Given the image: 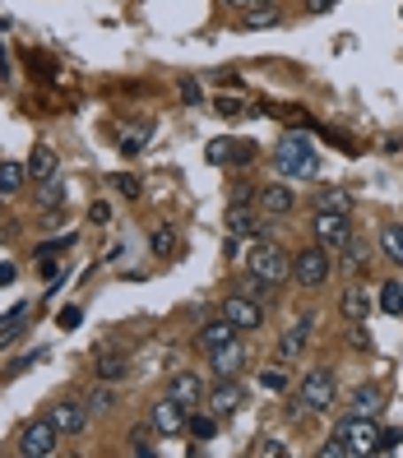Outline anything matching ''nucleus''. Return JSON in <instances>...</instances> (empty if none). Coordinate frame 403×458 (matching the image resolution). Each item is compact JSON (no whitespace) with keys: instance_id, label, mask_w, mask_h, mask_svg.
Returning a JSON list of instances; mask_svg holds the SVG:
<instances>
[{"instance_id":"5701e85b","label":"nucleus","mask_w":403,"mask_h":458,"mask_svg":"<svg viewBox=\"0 0 403 458\" xmlns=\"http://www.w3.org/2000/svg\"><path fill=\"white\" fill-rule=\"evenodd\" d=\"M344 315H348L353 324H357V320H367V315H371V297H367V291H361L357 283H353V287L344 291Z\"/></svg>"},{"instance_id":"72a5a7b5","label":"nucleus","mask_w":403,"mask_h":458,"mask_svg":"<svg viewBox=\"0 0 403 458\" xmlns=\"http://www.w3.org/2000/svg\"><path fill=\"white\" fill-rule=\"evenodd\" d=\"M84 403H89V412H107V408L116 403V393H112V384L103 380L97 389H89V399H84Z\"/></svg>"},{"instance_id":"7ed1b4c3","label":"nucleus","mask_w":403,"mask_h":458,"mask_svg":"<svg viewBox=\"0 0 403 458\" xmlns=\"http://www.w3.org/2000/svg\"><path fill=\"white\" fill-rule=\"evenodd\" d=\"M334 440H344L348 458H361V454H376V445H380V426L371 422V416L353 412V416H344V422L334 426Z\"/></svg>"},{"instance_id":"c9c22d12","label":"nucleus","mask_w":403,"mask_h":458,"mask_svg":"<svg viewBox=\"0 0 403 458\" xmlns=\"http://www.w3.org/2000/svg\"><path fill=\"white\" fill-rule=\"evenodd\" d=\"M344 250H348V268H353V274H357V268H367V260H371V255H367V241H357V237H353Z\"/></svg>"},{"instance_id":"412c9836","label":"nucleus","mask_w":403,"mask_h":458,"mask_svg":"<svg viewBox=\"0 0 403 458\" xmlns=\"http://www.w3.org/2000/svg\"><path fill=\"white\" fill-rule=\"evenodd\" d=\"M33 199L43 204V208H60V204H66V181H60V176H47V181H37Z\"/></svg>"},{"instance_id":"393cba45","label":"nucleus","mask_w":403,"mask_h":458,"mask_svg":"<svg viewBox=\"0 0 403 458\" xmlns=\"http://www.w3.org/2000/svg\"><path fill=\"white\" fill-rule=\"evenodd\" d=\"M306 329H311V320H301L297 329H288L283 338H278V357H283V361H288V357H297V352L306 347Z\"/></svg>"},{"instance_id":"c85d7f7f","label":"nucleus","mask_w":403,"mask_h":458,"mask_svg":"<svg viewBox=\"0 0 403 458\" xmlns=\"http://www.w3.org/2000/svg\"><path fill=\"white\" fill-rule=\"evenodd\" d=\"M380 310H385V315H403V283L380 287Z\"/></svg>"},{"instance_id":"2eb2a0df","label":"nucleus","mask_w":403,"mask_h":458,"mask_svg":"<svg viewBox=\"0 0 403 458\" xmlns=\"http://www.w3.org/2000/svg\"><path fill=\"white\" fill-rule=\"evenodd\" d=\"M213 416H232L236 408H241V384H232V380H218V389L209 393V403H205Z\"/></svg>"},{"instance_id":"09e8293b","label":"nucleus","mask_w":403,"mask_h":458,"mask_svg":"<svg viewBox=\"0 0 403 458\" xmlns=\"http://www.w3.org/2000/svg\"><path fill=\"white\" fill-rule=\"evenodd\" d=\"M228 5H274V0H228Z\"/></svg>"},{"instance_id":"4be33fe9","label":"nucleus","mask_w":403,"mask_h":458,"mask_svg":"<svg viewBox=\"0 0 403 458\" xmlns=\"http://www.w3.org/2000/svg\"><path fill=\"white\" fill-rule=\"evenodd\" d=\"M28 181V167L24 162H0V195H19Z\"/></svg>"},{"instance_id":"473e14b6","label":"nucleus","mask_w":403,"mask_h":458,"mask_svg":"<svg viewBox=\"0 0 403 458\" xmlns=\"http://www.w3.org/2000/svg\"><path fill=\"white\" fill-rule=\"evenodd\" d=\"M186 431L195 435V440H213V431H218V416H213V412H209V416H195V412H190Z\"/></svg>"},{"instance_id":"39448f33","label":"nucleus","mask_w":403,"mask_h":458,"mask_svg":"<svg viewBox=\"0 0 403 458\" xmlns=\"http://www.w3.org/2000/svg\"><path fill=\"white\" fill-rule=\"evenodd\" d=\"M297 403L306 408V412H325L334 403V375L325 366L306 370V380H301V389H297Z\"/></svg>"},{"instance_id":"0eeeda50","label":"nucleus","mask_w":403,"mask_h":458,"mask_svg":"<svg viewBox=\"0 0 403 458\" xmlns=\"http://www.w3.org/2000/svg\"><path fill=\"white\" fill-rule=\"evenodd\" d=\"M311 232H315V245H325L329 255H338V250L353 241L348 213H315V218H311Z\"/></svg>"},{"instance_id":"f03ea898","label":"nucleus","mask_w":403,"mask_h":458,"mask_svg":"<svg viewBox=\"0 0 403 458\" xmlns=\"http://www.w3.org/2000/svg\"><path fill=\"white\" fill-rule=\"evenodd\" d=\"M246 264H251V274L269 278L274 287H283V283L292 278V260H288V250H283V245H274V241H255V245H251V255H246Z\"/></svg>"},{"instance_id":"b1692460","label":"nucleus","mask_w":403,"mask_h":458,"mask_svg":"<svg viewBox=\"0 0 403 458\" xmlns=\"http://www.w3.org/2000/svg\"><path fill=\"white\" fill-rule=\"evenodd\" d=\"M380 250H385V260H394L403 268V222H390L385 232H380Z\"/></svg>"},{"instance_id":"4c0bfd02","label":"nucleus","mask_w":403,"mask_h":458,"mask_svg":"<svg viewBox=\"0 0 403 458\" xmlns=\"http://www.w3.org/2000/svg\"><path fill=\"white\" fill-rule=\"evenodd\" d=\"M56 324H60V329H79V324H84V310H79V306H66V310L56 315Z\"/></svg>"},{"instance_id":"49530a36","label":"nucleus","mask_w":403,"mask_h":458,"mask_svg":"<svg viewBox=\"0 0 403 458\" xmlns=\"http://www.w3.org/2000/svg\"><path fill=\"white\" fill-rule=\"evenodd\" d=\"M334 5H338V0H306L311 14H325V10H334Z\"/></svg>"},{"instance_id":"423d86ee","label":"nucleus","mask_w":403,"mask_h":458,"mask_svg":"<svg viewBox=\"0 0 403 458\" xmlns=\"http://www.w3.org/2000/svg\"><path fill=\"white\" fill-rule=\"evenodd\" d=\"M56 449H60V431L51 426V416L24 426V435H19V454H24V458H51Z\"/></svg>"},{"instance_id":"2f4dec72","label":"nucleus","mask_w":403,"mask_h":458,"mask_svg":"<svg viewBox=\"0 0 403 458\" xmlns=\"http://www.w3.org/2000/svg\"><path fill=\"white\" fill-rule=\"evenodd\" d=\"M149 245H153V255H176V232L172 227H153Z\"/></svg>"},{"instance_id":"ea45409f","label":"nucleus","mask_w":403,"mask_h":458,"mask_svg":"<svg viewBox=\"0 0 403 458\" xmlns=\"http://www.w3.org/2000/svg\"><path fill=\"white\" fill-rule=\"evenodd\" d=\"M112 181H116V190L126 195V199H139V195H144V190H139V181H135V176H112Z\"/></svg>"},{"instance_id":"cd10ccee","label":"nucleus","mask_w":403,"mask_h":458,"mask_svg":"<svg viewBox=\"0 0 403 458\" xmlns=\"http://www.w3.org/2000/svg\"><path fill=\"white\" fill-rule=\"evenodd\" d=\"M380 408H385V403H380V389H371V384H361V389L353 393V412H361V416H376Z\"/></svg>"},{"instance_id":"f3484780","label":"nucleus","mask_w":403,"mask_h":458,"mask_svg":"<svg viewBox=\"0 0 403 458\" xmlns=\"http://www.w3.org/2000/svg\"><path fill=\"white\" fill-rule=\"evenodd\" d=\"M56 172H60L56 149H51V144H37L33 158H28V176H33V181H47V176H56Z\"/></svg>"},{"instance_id":"a18cd8bd","label":"nucleus","mask_w":403,"mask_h":458,"mask_svg":"<svg viewBox=\"0 0 403 458\" xmlns=\"http://www.w3.org/2000/svg\"><path fill=\"white\" fill-rule=\"evenodd\" d=\"M181 97H186V102H199V83H195V79H181Z\"/></svg>"},{"instance_id":"1a4fd4ad","label":"nucleus","mask_w":403,"mask_h":458,"mask_svg":"<svg viewBox=\"0 0 403 458\" xmlns=\"http://www.w3.org/2000/svg\"><path fill=\"white\" fill-rule=\"evenodd\" d=\"M186 422H190V408L176 403L172 393L153 403V431H158V435H181V431H186Z\"/></svg>"},{"instance_id":"ddd939ff","label":"nucleus","mask_w":403,"mask_h":458,"mask_svg":"<svg viewBox=\"0 0 403 458\" xmlns=\"http://www.w3.org/2000/svg\"><path fill=\"white\" fill-rule=\"evenodd\" d=\"M232 338H236V324H232V320H223V315H218V320H209L205 329L195 333L199 352H218V347H228Z\"/></svg>"},{"instance_id":"aec40b11","label":"nucleus","mask_w":403,"mask_h":458,"mask_svg":"<svg viewBox=\"0 0 403 458\" xmlns=\"http://www.w3.org/2000/svg\"><path fill=\"white\" fill-rule=\"evenodd\" d=\"M315 213H353V195L338 190V185H329V190L315 195Z\"/></svg>"},{"instance_id":"bb28decb","label":"nucleus","mask_w":403,"mask_h":458,"mask_svg":"<svg viewBox=\"0 0 403 458\" xmlns=\"http://www.w3.org/2000/svg\"><path fill=\"white\" fill-rule=\"evenodd\" d=\"M144 144H149V125H130V130H120V153H126V158L144 153Z\"/></svg>"},{"instance_id":"20e7f679","label":"nucleus","mask_w":403,"mask_h":458,"mask_svg":"<svg viewBox=\"0 0 403 458\" xmlns=\"http://www.w3.org/2000/svg\"><path fill=\"white\" fill-rule=\"evenodd\" d=\"M329 268H334V260H329L325 245H306V250H297V255H292V278L301 287H325Z\"/></svg>"},{"instance_id":"f704fd0d","label":"nucleus","mask_w":403,"mask_h":458,"mask_svg":"<svg viewBox=\"0 0 403 458\" xmlns=\"http://www.w3.org/2000/svg\"><path fill=\"white\" fill-rule=\"evenodd\" d=\"M120 375H126V357H103L97 361V380H120Z\"/></svg>"},{"instance_id":"c03bdc74","label":"nucleus","mask_w":403,"mask_h":458,"mask_svg":"<svg viewBox=\"0 0 403 458\" xmlns=\"http://www.w3.org/2000/svg\"><path fill=\"white\" fill-rule=\"evenodd\" d=\"M353 347H371V333H367V320H357V329H353Z\"/></svg>"},{"instance_id":"e433bc0d","label":"nucleus","mask_w":403,"mask_h":458,"mask_svg":"<svg viewBox=\"0 0 403 458\" xmlns=\"http://www.w3.org/2000/svg\"><path fill=\"white\" fill-rule=\"evenodd\" d=\"M70 245H74V237L66 232V237H60V241H47V245H37V255H43V260H56L60 250H70Z\"/></svg>"},{"instance_id":"4468645a","label":"nucleus","mask_w":403,"mask_h":458,"mask_svg":"<svg viewBox=\"0 0 403 458\" xmlns=\"http://www.w3.org/2000/svg\"><path fill=\"white\" fill-rule=\"evenodd\" d=\"M205 158H209L213 167H228V162H251V144H241V139H213L209 149H205Z\"/></svg>"},{"instance_id":"37998d69","label":"nucleus","mask_w":403,"mask_h":458,"mask_svg":"<svg viewBox=\"0 0 403 458\" xmlns=\"http://www.w3.org/2000/svg\"><path fill=\"white\" fill-rule=\"evenodd\" d=\"M89 222H93V227L112 222V208H107V204H93V208H89Z\"/></svg>"},{"instance_id":"6e6552de","label":"nucleus","mask_w":403,"mask_h":458,"mask_svg":"<svg viewBox=\"0 0 403 458\" xmlns=\"http://www.w3.org/2000/svg\"><path fill=\"white\" fill-rule=\"evenodd\" d=\"M47 416H51V426H56L60 435H79V431L89 426V416H93V412H89V403H84V399H60V403H51V412H47Z\"/></svg>"},{"instance_id":"a211bd4d","label":"nucleus","mask_w":403,"mask_h":458,"mask_svg":"<svg viewBox=\"0 0 403 458\" xmlns=\"http://www.w3.org/2000/svg\"><path fill=\"white\" fill-rule=\"evenodd\" d=\"M28 301H19V306H10L5 310V315H0V347H5V343H14L19 338V333H24V320H28Z\"/></svg>"},{"instance_id":"dca6fc26","label":"nucleus","mask_w":403,"mask_h":458,"mask_svg":"<svg viewBox=\"0 0 403 458\" xmlns=\"http://www.w3.org/2000/svg\"><path fill=\"white\" fill-rule=\"evenodd\" d=\"M292 185H265L260 190V208H265L269 218H283V213H292Z\"/></svg>"},{"instance_id":"8fccbe9b","label":"nucleus","mask_w":403,"mask_h":458,"mask_svg":"<svg viewBox=\"0 0 403 458\" xmlns=\"http://www.w3.org/2000/svg\"><path fill=\"white\" fill-rule=\"evenodd\" d=\"M5 237H14V222H0V241H5Z\"/></svg>"},{"instance_id":"f8f14e48","label":"nucleus","mask_w":403,"mask_h":458,"mask_svg":"<svg viewBox=\"0 0 403 458\" xmlns=\"http://www.w3.org/2000/svg\"><path fill=\"white\" fill-rule=\"evenodd\" d=\"M209 366H213V375L218 380H232V375L246 366V347H241L236 338L228 343V347H218V352H209Z\"/></svg>"},{"instance_id":"7c9ffc66","label":"nucleus","mask_w":403,"mask_h":458,"mask_svg":"<svg viewBox=\"0 0 403 458\" xmlns=\"http://www.w3.org/2000/svg\"><path fill=\"white\" fill-rule=\"evenodd\" d=\"M255 458H288V445L283 440H274V435H260V440L251 445Z\"/></svg>"},{"instance_id":"9d476101","label":"nucleus","mask_w":403,"mask_h":458,"mask_svg":"<svg viewBox=\"0 0 403 458\" xmlns=\"http://www.w3.org/2000/svg\"><path fill=\"white\" fill-rule=\"evenodd\" d=\"M223 320H232L236 333H241V329H260V324H265V310H260V301H251V297H241V291H232V297L223 301Z\"/></svg>"},{"instance_id":"6ab92c4d","label":"nucleus","mask_w":403,"mask_h":458,"mask_svg":"<svg viewBox=\"0 0 403 458\" xmlns=\"http://www.w3.org/2000/svg\"><path fill=\"white\" fill-rule=\"evenodd\" d=\"M228 232H232V237H260V222H255V213H251L241 199L228 208Z\"/></svg>"},{"instance_id":"58836bf2","label":"nucleus","mask_w":403,"mask_h":458,"mask_svg":"<svg viewBox=\"0 0 403 458\" xmlns=\"http://www.w3.org/2000/svg\"><path fill=\"white\" fill-rule=\"evenodd\" d=\"M403 445V431H380V445H376V454H394Z\"/></svg>"},{"instance_id":"a878e982","label":"nucleus","mask_w":403,"mask_h":458,"mask_svg":"<svg viewBox=\"0 0 403 458\" xmlns=\"http://www.w3.org/2000/svg\"><path fill=\"white\" fill-rule=\"evenodd\" d=\"M236 291H241V297H251V301H269V297H274V283L260 278V274H246Z\"/></svg>"},{"instance_id":"79ce46f5","label":"nucleus","mask_w":403,"mask_h":458,"mask_svg":"<svg viewBox=\"0 0 403 458\" xmlns=\"http://www.w3.org/2000/svg\"><path fill=\"white\" fill-rule=\"evenodd\" d=\"M260 384H265V389H274V393H283V370H265V375H260Z\"/></svg>"},{"instance_id":"de8ad7c7","label":"nucleus","mask_w":403,"mask_h":458,"mask_svg":"<svg viewBox=\"0 0 403 458\" xmlns=\"http://www.w3.org/2000/svg\"><path fill=\"white\" fill-rule=\"evenodd\" d=\"M14 283V264H0V287H10Z\"/></svg>"},{"instance_id":"9b49d317","label":"nucleus","mask_w":403,"mask_h":458,"mask_svg":"<svg viewBox=\"0 0 403 458\" xmlns=\"http://www.w3.org/2000/svg\"><path fill=\"white\" fill-rule=\"evenodd\" d=\"M167 393H172L176 403H186L190 412H195L199 403H205V384H199V375H190V370H176V375H172V384H167Z\"/></svg>"},{"instance_id":"3c124183","label":"nucleus","mask_w":403,"mask_h":458,"mask_svg":"<svg viewBox=\"0 0 403 458\" xmlns=\"http://www.w3.org/2000/svg\"><path fill=\"white\" fill-rule=\"evenodd\" d=\"M0 199H5V195H0Z\"/></svg>"},{"instance_id":"f257e3e1","label":"nucleus","mask_w":403,"mask_h":458,"mask_svg":"<svg viewBox=\"0 0 403 458\" xmlns=\"http://www.w3.org/2000/svg\"><path fill=\"white\" fill-rule=\"evenodd\" d=\"M274 172L283 176V181H311V176H320V153H315L311 135H288L283 144H278V149H274Z\"/></svg>"},{"instance_id":"a19ab883","label":"nucleus","mask_w":403,"mask_h":458,"mask_svg":"<svg viewBox=\"0 0 403 458\" xmlns=\"http://www.w3.org/2000/svg\"><path fill=\"white\" fill-rule=\"evenodd\" d=\"M218 116H241L246 112V102H236V97H218V107H213Z\"/></svg>"},{"instance_id":"c756f323","label":"nucleus","mask_w":403,"mask_h":458,"mask_svg":"<svg viewBox=\"0 0 403 458\" xmlns=\"http://www.w3.org/2000/svg\"><path fill=\"white\" fill-rule=\"evenodd\" d=\"M269 24H278V10H274V5H251V14H246V33L269 28Z\"/></svg>"}]
</instances>
